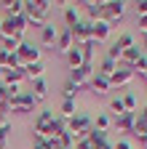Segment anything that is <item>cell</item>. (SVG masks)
<instances>
[{"mask_svg": "<svg viewBox=\"0 0 147 149\" xmlns=\"http://www.w3.org/2000/svg\"><path fill=\"white\" fill-rule=\"evenodd\" d=\"M51 6H53V3H48V0H27V3H24L27 27H32V29H43V27L48 24Z\"/></svg>", "mask_w": 147, "mask_h": 149, "instance_id": "1", "label": "cell"}, {"mask_svg": "<svg viewBox=\"0 0 147 149\" xmlns=\"http://www.w3.org/2000/svg\"><path fill=\"white\" fill-rule=\"evenodd\" d=\"M35 107H38V101H35V96L30 91H22L19 96L8 99V109L13 115H30V112H35Z\"/></svg>", "mask_w": 147, "mask_h": 149, "instance_id": "2", "label": "cell"}, {"mask_svg": "<svg viewBox=\"0 0 147 149\" xmlns=\"http://www.w3.org/2000/svg\"><path fill=\"white\" fill-rule=\"evenodd\" d=\"M91 128H94V120H91L86 112H78L75 117H70V120H67V130L75 136V141H78V139H86Z\"/></svg>", "mask_w": 147, "mask_h": 149, "instance_id": "3", "label": "cell"}, {"mask_svg": "<svg viewBox=\"0 0 147 149\" xmlns=\"http://www.w3.org/2000/svg\"><path fill=\"white\" fill-rule=\"evenodd\" d=\"M126 6L123 0H107V3H102V22H107L110 27H113L115 22H120L123 13H126Z\"/></svg>", "mask_w": 147, "mask_h": 149, "instance_id": "4", "label": "cell"}, {"mask_svg": "<svg viewBox=\"0 0 147 149\" xmlns=\"http://www.w3.org/2000/svg\"><path fill=\"white\" fill-rule=\"evenodd\" d=\"M72 37H75V45H86L88 40H94V22H88V19H80V22L70 29Z\"/></svg>", "mask_w": 147, "mask_h": 149, "instance_id": "5", "label": "cell"}, {"mask_svg": "<svg viewBox=\"0 0 147 149\" xmlns=\"http://www.w3.org/2000/svg\"><path fill=\"white\" fill-rule=\"evenodd\" d=\"M16 59H19L22 67H30L35 61H40V48L38 45H30V43H22L19 51H16Z\"/></svg>", "mask_w": 147, "mask_h": 149, "instance_id": "6", "label": "cell"}, {"mask_svg": "<svg viewBox=\"0 0 147 149\" xmlns=\"http://www.w3.org/2000/svg\"><path fill=\"white\" fill-rule=\"evenodd\" d=\"M94 72H96V67H94V64H80L78 69H72V72H70V80L75 83V85H80V88H83V85H88V83H91Z\"/></svg>", "mask_w": 147, "mask_h": 149, "instance_id": "7", "label": "cell"}, {"mask_svg": "<svg viewBox=\"0 0 147 149\" xmlns=\"http://www.w3.org/2000/svg\"><path fill=\"white\" fill-rule=\"evenodd\" d=\"M53 117H56V115H53L51 109H40V112H38V117H35L32 133H43V136H46V128H48V125L53 123Z\"/></svg>", "mask_w": 147, "mask_h": 149, "instance_id": "8", "label": "cell"}, {"mask_svg": "<svg viewBox=\"0 0 147 149\" xmlns=\"http://www.w3.org/2000/svg\"><path fill=\"white\" fill-rule=\"evenodd\" d=\"M139 56H144V51H142L139 45H134V48H126V51H123V56H120V61H118V67H123V69H131V67L139 61Z\"/></svg>", "mask_w": 147, "mask_h": 149, "instance_id": "9", "label": "cell"}, {"mask_svg": "<svg viewBox=\"0 0 147 149\" xmlns=\"http://www.w3.org/2000/svg\"><path fill=\"white\" fill-rule=\"evenodd\" d=\"M134 77H136V74H134L131 69H123V67H118L113 74H110V85H113V88H115V85H118V88H123V85H128V83H131Z\"/></svg>", "mask_w": 147, "mask_h": 149, "instance_id": "10", "label": "cell"}, {"mask_svg": "<svg viewBox=\"0 0 147 149\" xmlns=\"http://www.w3.org/2000/svg\"><path fill=\"white\" fill-rule=\"evenodd\" d=\"M62 133H67V120H64V117H53V123L46 128V141L59 139Z\"/></svg>", "mask_w": 147, "mask_h": 149, "instance_id": "11", "label": "cell"}, {"mask_svg": "<svg viewBox=\"0 0 147 149\" xmlns=\"http://www.w3.org/2000/svg\"><path fill=\"white\" fill-rule=\"evenodd\" d=\"M72 45H75V37H72V32L64 27V29L59 32V37H56V43H53V51H59V53H67Z\"/></svg>", "mask_w": 147, "mask_h": 149, "instance_id": "12", "label": "cell"}, {"mask_svg": "<svg viewBox=\"0 0 147 149\" xmlns=\"http://www.w3.org/2000/svg\"><path fill=\"white\" fill-rule=\"evenodd\" d=\"M91 91L94 93H99V96H104V93H110L113 91V85H110V77H104V74H99V72H94V77H91Z\"/></svg>", "mask_w": 147, "mask_h": 149, "instance_id": "13", "label": "cell"}, {"mask_svg": "<svg viewBox=\"0 0 147 149\" xmlns=\"http://www.w3.org/2000/svg\"><path fill=\"white\" fill-rule=\"evenodd\" d=\"M134 123H136V112H123L120 117H115V128L123 133H134Z\"/></svg>", "mask_w": 147, "mask_h": 149, "instance_id": "14", "label": "cell"}, {"mask_svg": "<svg viewBox=\"0 0 147 149\" xmlns=\"http://www.w3.org/2000/svg\"><path fill=\"white\" fill-rule=\"evenodd\" d=\"M24 80H27V72H24V67L6 69V77H3V83H6V85H22Z\"/></svg>", "mask_w": 147, "mask_h": 149, "instance_id": "15", "label": "cell"}, {"mask_svg": "<svg viewBox=\"0 0 147 149\" xmlns=\"http://www.w3.org/2000/svg\"><path fill=\"white\" fill-rule=\"evenodd\" d=\"M110 35H113V27H110L107 22H94V43H107Z\"/></svg>", "mask_w": 147, "mask_h": 149, "instance_id": "16", "label": "cell"}, {"mask_svg": "<svg viewBox=\"0 0 147 149\" xmlns=\"http://www.w3.org/2000/svg\"><path fill=\"white\" fill-rule=\"evenodd\" d=\"M32 96H35V101H46V96H48V83H46V77H40V80H32Z\"/></svg>", "mask_w": 147, "mask_h": 149, "instance_id": "17", "label": "cell"}, {"mask_svg": "<svg viewBox=\"0 0 147 149\" xmlns=\"http://www.w3.org/2000/svg\"><path fill=\"white\" fill-rule=\"evenodd\" d=\"M64 59H67L70 69H78V67L83 64V51H80V45H72V48L64 53Z\"/></svg>", "mask_w": 147, "mask_h": 149, "instance_id": "18", "label": "cell"}, {"mask_svg": "<svg viewBox=\"0 0 147 149\" xmlns=\"http://www.w3.org/2000/svg\"><path fill=\"white\" fill-rule=\"evenodd\" d=\"M78 22H80V11H78V6L67 3V6H64V24H67V29H72Z\"/></svg>", "mask_w": 147, "mask_h": 149, "instance_id": "19", "label": "cell"}, {"mask_svg": "<svg viewBox=\"0 0 147 149\" xmlns=\"http://www.w3.org/2000/svg\"><path fill=\"white\" fill-rule=\"evenodd\" d=\"M56 37H59V29L53 27V24H46L40 29V45H53V43H56Z\"/></svg>", "mask_w": 147, "mask_h": 149, "instance_id": "20", "label": "cell"}, {"mask_svg": "<svg viewBox=\"0 0 147 149\" xmlns=\"http://www.w3.org/2000/svg\"><path fill=\"white\" fill-rule=\"evenodd\" d=\"M24 72H27V80H30V83H32V80H40L43 74H46V64H43V61H35V64L24 67Z\"/></svg>", "mask_w": 147, "mask_h": 149, "instance_id": "21", "label": "cell"}, {"mask_svg": "<svg viewBox=\"0 0 147 149\" xmlns=\"http://www.w3.org/2000/svg\"><path fill=\"white\" fill-rule=\"evenodd\" d=\"M59 112H62L59 117H64V120L75 117V115H78V104H75V99H62V107H59Z\"/></svg>", "mask_w": 147, "mask_h": 149, "instance_id": "22", "label": "cell"}, {"mask_svg": "<svg viewBox=\"0 0 147 149\" xmlns=\"http://www.w3.org/2000/svg\"><path fill=\"white\" fill-rule=\"evenodd\" d=\"M6 8V16H22L24 13V0H8V3H0Z\"/></svg>", "mask_w": 147, "mask_h": 149, "instance_id": "23", "label": "cell"}, {"mask_svg": "<svg viewBox=\"0 0 147 149\" xmlns=\"http://www.w3.org/2000/svg\"><path fill=\"white\" fill-rule=\"evenodd\" d=\"M86 8V16H88V22H99L102 19V3H80Z\"/></svg>", "mask_w": 147, "mask_h": 149, "instance_id": "24", "label": "cell"}, {"mask_svg": "<svg viewBox=\"0 0 147 149\" xmlns=\"http://www.w3.org/2000/svg\"><path fill=\"white\" fill-rule=\"evenodd\" d=\"M86 141H88L91 146H102V144L107 141V133H104V130H96V128H91V130H88V136H86Z\"/></svg>", "mask_w": 147, "mask_h": 149, "instance_id": "25", "label": "cell"}, {"mask_svg": "<svg viewBox=\"0 0 147 149\" xmlns=\"http://www.w3.org/2000/svg\"><path fill=\"white\" fill-rule=\"evenodd\" d=\"M115 45H118L120 51H126V48H134L136 40H134V35H131V32H120V35H118V40H115Z\"/></svg>", "mask_w": 147, "mask_h": 149, "instance_id": "26", "label": "cell"}, {"mask_svg": "<svg viewBox=\"0 0 147 149\" xmlns=\"http://www.w3.org/2000/svg\"><path fill=\"white\" fill-rule=\"evenodd\" d=\"M115 69H118V61H113V59H107V56H104V59L99 61V69H96V72H99V74H104V77H110Z\"/></svg>", "mask_w": 147, "mask_h": 149, "instance_id": "27", "label": "cell"}, {"mask_svg": "<svg viewBox=\"0 0 147 149\" xmlns=\"http://www.w3.org/2000/svg\"><path fill=\"white\" fill-rule=\"evenodd\" d=\"M22 43H24V40H19V37H3V40H0V48L8 51V53H16Z\"/></svg>", "mask_w": 147, "mask_h": 149, "instance_id": "28", "label": "cell"}, {"mask_svg": "<svg viewBox=\"0 0 147 149\" xmlns=\"http://www.w3.org/2000/svg\"><path fill=\"white\" fill-rule=\"evenodd\" d=\"M110 125H113L110 115H107V112H99V115H96V120H94V128H96V130H104V133H107V130H110Z\"/></svg>", "mask_w": 147, "mask_h": 149, "instance_id": "29", "label": "cell"}, {"mask_svg": "<svg viewBox=\"0 0 147 149\" xmlns=\"http://www.w3.org/2000/svg\"><path fill=\"white\" fill-rule=\"evenodd\" d=\"M134 136L142 141L144 136H147V117H142V115H136V123H134Z\"/></svg>", "mask_w": 147, "mask_h": 149, "instance_id": "30", "label": "cell"}, {"mask_svg": "<svg viewBox=\"0 0 147 149\" xmlns=\"http://www.w3.org/2000/svg\"><path fill=\"white\" fill-rule=\"evenodd\" d=\"M78 91H80V85H75L70 77L64 80V85H62V96H64V99H75V96H78Z\"/></svg>", "mask_w": 147, "mask_h": 149, "instance_id": "31", "label": "cell"}, {"mask_svg": "<svg viewBox=\"0 0 147 149\" xmlns=\"http://www.w3.org/2000/svg\"><path fill=\"white\" fill-rule=\"evenodd\" d=\"M94 48H96L94 40H88L86 45H80V51H83V64H94Z\"/></svg>", "mask_w": 147, "mask_h": 149, "instance_id": "32", "label": "cell"}, {"mask_svg": "<svg viewBox=\"0 0 147 149\" xmlns=\"http://www.w3.org/2000/svg\"><path fill=\"white\" fill-rule=\"evenodd\" d=\"M110 112H113L115 117H120L123 112H126V107H123V99H120V96H115V99H110Z\"/></svg>", "mask_w": 147, "mask_h": 149, "instance_id": "33", "label": "cell"}, {"mask_svg": "<svg viewBox=\"0 0 147 149\" xmlns=\"http://www.w3.org/2000/svg\"><path fill=\"white\" fill-rule=\"evenodd\" d=\"M123 107H126V112H136V96L134 93H123Z\"/></svg>", "mask_w": 147, "mask_h": 149, "instance_id": "34", "label": "cell"}, {"mask_svg": "<svg viewBox=\"0 0 147 149\" xmlns=\"http://www.w3.org/2000/svg\"><path fill=\"white\" fill-rule=\"evenodd\" d=\"M59 144H62V149H72V146H75V136L67 130V133H62V136H59Z\"/></svg>", "mask_w": 147, "mask_h": 149, "instance_id": "35", "label": "cell"}, {"mask_svg": "<svg viewBox=\"0 0 147 149\" xmlns=\"http://www.w3.org/2000/svg\"><path fill=\"white\" fill-rule=\"evenodd\" d=\"M120 56H123V51H120V48H118L115 43L107 48V59H113V61H120Z\"/></svg>", "mask_w": 147, "mask_h": 149, "instance_id": "36", "label": "cell"}, {"mask_svg": "<svg viewBox=\"0 0 147 149\" xmlns=\"http://www.w3.org/2000/svg\"><path fill=\"white\" fill-rule=\"evenodd\" d=\"M134 11H136V16L142 19V16H147V0H139V3H134Z\"/></svg>", "mask_w": 147, "mask_h": 149, "instance_id": "37", "label": "cell"}, {"mask_svg": "<svg viewBox=\"0 0 147 149\" xmlns=\"http://www.w3.org/2000/svg\"><path fill=\"white\" fill-rule=\"evenodd\" d=\"M72 149H94V146H91V144H88L86 139H78V141H75V146H72Z\"/></svg>", "mask_w": 147, "mask_h": 149, "instance_id": "38", "label": "cell"}, {"mask_svg": "<svg viewBox=\"0 0 147 149\" xmlns=\"http://www.w3.org/2000/svg\"><path fill=\"white\" fill-rule=\"evenodd\" d=\"M115 149H134V146H131V141H128V139H120V141L115 144Z\"/></svg>", "mask_w": 147, "mask_h": 149, "instance_id": "39", "label": "cell"}, {"mask_svg": "<svg viewBox=\"0 0 147 149\" xmlns=\"http://www.w3.org/2000/svg\"><path fill=\"white\" fill-rule=\"evenodd\" d=\"M139 35H147V16L139 19Z\"/></svg>", "mask_w": 147, "mask_h": 149, "instance_id": "40", "label": "cell"}, {"mask_svg": "<svg viewBox=\"0 0 147 149\" xmlns=\"http://www.w3.org/2000/svg\"><path fill=\"white\" fill-rule=\"evenodd\" d=\"M0 149H8V136L0 133Z\"/></svg>", "mask_w": 147, "mask_h": 149, "instance_id": "41", "label": "cell"}, {"mask_svg": "<svg viewBox=\"0 0 147 149\" xmlns=\"http://www.w3.org/2000/svg\"><path fill=\"white\" fill-rule=\"evenodd\" d=\"M94 149H115V144H113V141H104L102 146H94Z\"/></svg>", "mask_w": 147, "mask_h": 149, "instance_id": "42", "label": "cell"}, {"mask_svg": "<svg viewBox=\"0 0 147 149\" xmlns=\"http://www.w3.org/2000/svg\"><path fill=\"white\" fill-rule=\"evenodd\" d=\"M32 149H48V146H46V141H43V144H32Z\"/></svg>", "mask_w": 147, "mask_h": 149, "instance_id": "43", "label": "cell"}, {"mask_svg": "<svg viewBox=\"0 0 147 149\" xmlns=\"http://www.w3.org/2000/svg\"><path fill=\"white\" fill-rule=\"evenodd\" d=\"M139 48H144V51H147V35H142V45H139Z\"/></svg>", "mask_w": 147, "mask_h": 149, "instance_id": "44", "label": "cell"}, {"mask_svg": "<svg viewBox=\"0 0 147 149\" xmlns=\"http://www.w3.org/2000/svg\"><path fill=\"white\" fill-rule=\"evenodd\" d=\"M139 144H142V149H147V136H144V139H142Z\"/></svg>", "mask_w": 147, "mask_h": 149, "instance_id": "45", "label": "cell"}, {"mask_svg": "<svg viewBox=\"0 0 147 149\" xmlns=\"http://www.w3.org/2000/svg\"><path fill=\"white\" fill-rule=\"evenodd\" d=\"M3 77H6V69H3V67H0V83H3Z\"/></svg>", "mask_w": 147, "mask_h": 149, "instance_id": "46", "label": "cell"}, {"mask_svg": "<svg viewBox=\"0 0 147 149\" xmlns=\"http://www.w3.org/2000/svg\"><path fill=\"white\" fill-rule=\"evenodd\" d=\"M139 115H142V117H147V107H144V109H142V112H139Z\"/></svg>", "mask_w": 147, "mask_h": 149, "instance_id": "47", "label": "cell"}, {"mask_svg": "<svg viewBox=\"0 0 147 149\" xmlns=\"http://www.w3.org/2000/svg\"><path fill=\"white\" fill-rule=\"evenodd\" d=\"M0 40H3V35H0Z\"/></svg>", "mask_w": 147, "mask_h": 149, "instance_id": "48", "label": "cell"}]
</instances>
